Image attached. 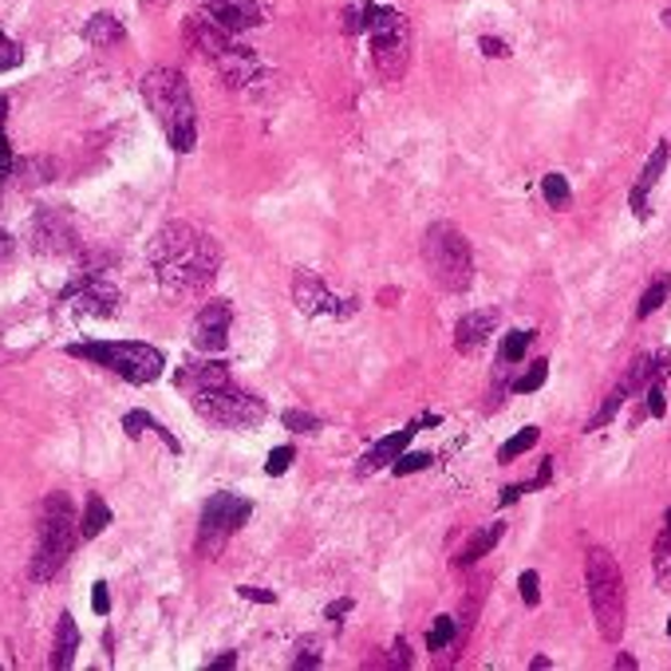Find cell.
Masks as SVG:
<instances>
[{
  "mask_svg": "<svg viewBox=\"0 0 671 671\" xmlns=\"http://www.w3.org/2000/svg\"><path fill=\"white\" fill-rule=\"evenodd\" d=\"M147 261L162 293L194 296L214 285L217 269H221V249L206 229L190 226V221H167L150 237Z\"/></svg>",
  "mask_w": 671,
  "mask_h": 671,
  "instance_id": "6da1fadb",
  "label": "cell"
},
{
  "mask_svg": "<svg viewBox=\"0 0 671 671\" xmlns=\"http://www.w3.org/2000/svg\"><path fill=\"white\" fill-rule=\"evenodd\" d=\"M143 99H147L150 115L158 118V127L167 135V143L178 155H190L197 147V107L190 95L186 76L178 68H155L138 83Z\"/></svg>",
  "mask_w": 671,
  "mask_h": 671,
  "instance_id": "7a4b0ae2",
  "label": "cell"
},
{
  "mask_svg": "<svg viewBox=\"0 0 671 671\" xmlns=\"http://www.w3.org/2000/svg\"><path fill=\"white\" fill-rule=\"evenodd\" d=\"M79 537H83V518L76 513L68 493H48L39 505L36 518V549H32V581L48 584L68 557L76 553Z\"/></svg>",
  "mask_w": 671,
  "mask_h": 671,
  "instance_id": "3957f363",
  "label": "cell"
},
{
  "mask_svg": "<svg viewBox=\"0 0 671 671\" xmlns=\"http://www.w3.org/2000/svg\"><path fill=\"white\" fill-rule=\"evenodd\" d=\"M186 39L209 59V64H214V71L226 79L229 88H246V83H253V79L261 76V59H257V52L246 48L234 32H226L209 16H190L186 20Z\"/></svg>",
  "mask_w": 671,
  "mask_h": 671,
  "instance_id": "277c9868",
  "label": "cell"
},
{
  "mask_svg": "<svg viewBox=\"0 0 671 671\" xmlns=\"http://www.w3.org/2000/svg\"><path fill=\"white\" fill-rule=\"evenodd\" d=\"M584 584H589V609L601 640L616 644L624 636V577L609 549H589V557H584Z\"/></svg>",
  "mask_w": 671,
  "mask_h": 671,
  "instance_id": "5b68a950",
  "label": "cell"
},
{
  "mask_svg": "<svg viewBox=\"0 0 671 671\" xmlns=\"http://www.w3.org/2000/svg\"><path fill=\"white\" fill-rule=\"evenodd\" d=\"M190 395V407H194L197 419L221 427V431H249V427L265 423V399L241 391L234 379H217V384H202Z\"/></svg>",
  "mask_w": 671,
  "mask_h": 671,
  "instance_id": "8992f818",
  "label": "cell"
},
{
  "mask_svg": "<svg viewBox=\"0 0 671 671\" xmlns=\"http://www.w3.org/2000/svg\"><path fill=\"white\" fill-rule=\"evenodd\" d=\"M68 355L76 360H91V364L107 367L115 372L118 379L143 387V384H155L162 367H167V355L158 352L150 344H135V340H83V344H68Z\"/></svg>",
  "mask_w": 671,
  "mask_h": 671,
  "instance_id": "52a82bcc",
  "label": "cell"
},
{
  "mask_svg": "<svg viewBox=\"0 0 671 671\" xmlns=\"http://www.w3.org/2000/svg\"><path fill=\"white\" fill-rule=\"evenodd\" d=\"M423 261L431 281L443 293H463L474 281V253L470 241L463 237V229L451 221H434L423 237Z\"/></svg>",
  "mask_w": 671,
  "mask_h": 671,
  "instance_id": "ba28073f",
  "label": "cell"
},
{
  "mask_svg": "<svg viewBox=\"0 0 671 671\" xmlns=\"http://www.w3.org/2000/svg\"><path fill=\"white\" fill-rule=\"evenodd\" d=\"M367 36H372V59L375 71L387 83H399L411 68V20L403 12L384 9V4H367Z\"/></svg>",
  "mask_w": 671,
  "mask_h": 671,
  "instance_id": "9c48e42d",
  "label": "cell"
},
{
  "mask_svg": "<svg viewBox=\"0 0 671 671\" xmlns=\"http://www.w3.org/2000/svg\"><path fill=\"white\" fill-rule=\"evenodd\" d=\"M249 513H253V502L241 498V493H214L206 505H202V525H197V553L202 557H217V553L226 549V542L234 537L241 525L249 522Z\"/></svg>",
  "mask_w": 671,
  "mask_h": 671,
  "instance_id": "30bf717a",
  "label": "cell"
},
{
  "mask_svg": "<svg viewBox=\"0 0 671 671\" xmlns=\"http://www.w3.org/2000/svg\"><path fill=\"white\" fill-rule=\"evenodd\" d=\"M293 300L296 308L305 316H336V320H348V316H355V296H340L328 288L325 276L308 273V269H300V273L293 276Z\"/></svg>",
  "mask_w": 671,
  "mask_h": 671,
  "instance_id": "8fae6325",
  "label": "cell"
},
{
  "mask_svg": "<svg viewBox=\"0 0 671 671\" xmlns=\"http://www.w3.org/2000/svg\"><path fill=\"white\" fill-rule=\"evenodd\" d=\"M229 328H234V308H229V300H209V305H202V312L194 316V325H190V344H194L202 355L226 352Z\"/></svg>",
  "mask_w": 671,
  "mask_h": 671,
  "instance_id": "7c38bea8",
  "label": "cell"
},
{
  "mask_svg": "<svg viewBox=\"0 0 671 671\" xmlns=\"http://www.w3.org/2000/svg\"><path fill=\"white\" fill-rule=\"evenodd\" d=\"M64 300H71L79 316H115L118 312V288L107 285V281L95 273L76 281V285L64 293Z\"/></svg>",
  "mask_w": 671,
  "mask_h": 671,
  "instance_id": "4fadbf2b",
  "label": "cell"
},
{
  "mask_svg": "<svg viewBox=\"0 0 671 671\" xmlns=\"http://www.w3.org/2000/svg\"><path fill=\"white\" fill-rule=\"evenodd\" d=\"M423 427H439V414H423V419H414V423H407L403 431H395V434H387V439H379V443L372 446V451L360 458V466H355V474H372V470H379L384 463H395L399 454L411 446V439Z\"/></svg>",
  "mask_w": 671,
  "mask_h": 671,
  "instance_id": "5bb4252c",
  "label": "cell"
},
{
  "mask_svg": "<svg viewBox=\"0 0 671 671\" xmlns=\"http://www.w3.org/2000/svg\"><path fill=\"white\" fill-rule=\"evenodd\" d=\"M202 9H206V16L214 20V24H221V29L234 32V36L265 24V12H261L257 0H202Z\"/></svg>",
  "mask_w": 671,
  "mask_h": 671,
  "instance_id": "9a60e30c",
  "label": "cell"
},
{
  "mask_svg": "<svg viewBox=\"0 0 671 671\" xmlns=\"http://www.w3.org/2000/svg\"><path fill=\"white\" fill-rule=\"evenodd\" d=\"M668 158H671V143H668V138H663V143H656L651 158H648V162H644L640 178H636V186H632L628 206H632V214L640 217V221H648V217H651V190L660 186L663 170H668Z\"/></svg>",
  "mask_w": 671,
  "mask_h": 671,
  "instance_id": "2e32d148",
  "label": "cell"
},
{
  "mask_svg": "<svg viewBox=\"0 0 671 671\" xmlns=\"http://www.w3.org/2000/svg\"><path fill=\"white\" fill-rule=\"evenodd\" d=\"M498 328V308H474L454 325V352L458 355H478L486 348V340Z\"/></svg>",
  "mask_w": 671,
  "mask_h": 671,
  "instance_id": "e0dca14e",
  "label": "cell"
},
{
  "mask_svg": "<svg viewBox=\"0 0 671 671\" xmlns=\"http://www.w3.org/2000/svg\"><path fill=\"white\" fill-rule=\"evenodd\" d=\"M502 533H505V525L502 522H490V525H482V530L474 533L470 542H466V549L458 553V557H454V565H458V569H470V565H478L486 557V553L493 549V545L502 542Z\"/></svg>",
  "mask_w": 671,
  "mask_h": 671,
  "instance_id": "ac0fdd59",
  "label": "cell"
},
{
  "mask_svg": "<svg viewBox=\"0 0 671 671\" xmlns=\"http://www.w3.org/2000/svg\"><path fill=\"white\" fill-rule=\"evenodd\" d=\"M56 656H52V668H71L76 663V651H79V628H76V621H71V612H64L59 616V628H56Z\"/></svg>",
  "mask_w": 671,
  "mask_h": 671,
  "instance_id": "d6986e66",
  "label": "cell"
},
{
  "mask_svg": "<svg viewBox=\"0 0 671 671\" xmlns=\"http://www.w3.org/2000/svg\"><path fill=\"white\" fill-rule=\"evenodd\" d=\"M123 36H127V32H123V20L111 16V12H99V16H91L88 29H83V39H88L91 48H111V44H118Z\"/></svg>",
  "mask_w": 671,
  "mask_h": 671,
  "instance_id": "ffe728a7",
  "label": "cell"
},
{
  "mask_svg": "<svg viewBox=\"0 0 671 671\" xmlns=\"http://www.w3.org/2000/svg\"><path fill=\"white\" fill-rule=\"evenodd\" d=\"M668 296H671V273L660 269V273L651 276V285L640 293V300H636V320H648L651 312H660L668 305Z\"/></svg>",
  "mask_w": 671,
  "mask_h": 671,
  "instance_id": "44dd1931",
  "label": "cell"
},
{
  "mask_svg": "<svg viewBox=\"0 0 671 671\" xmlns=\"http://www.w3.org/2000/svg\"><path fill=\"white\" fill-rule=\"evenodd\" d=\"M628 395H632L628 379H621V384L612 387V391H609V395H604V399H601V407H596V411H592V419H589V423H584V431L592 434V431H601V427H609L612 419H616V411H621V407H624V399H628Z\"/></svg>",
  "mask_w": 671,
  "mask_h": 671,
  "instance_id": "7402d4cb",
  "label": "cell"
},
{
  "mask_svg": "<svg viewBox=\"0 0 671 671\" xmlns=\"http://www.w3.org/2000/svg\"><path fill=\"white\" fill-rule=\"evenodd\" d=\"M651 569H656V584L663 592H671V525H663L656 533V545H651Z\"/></svg>",
  "mask_w": 671,
  "mask_h": 671,
  "instance_id": "603a6c76",
  "label": "cell"
},
{
  "mask_svg": "<svg viewBox=\"0 0 671 671\" xmlns=\"http://www.w3.org/2000/svg\"><path fill=\"white\" fill-rule=\"evenodd\" d=\"M111 525V510L107 502L99 498V493H91L88 498V510H83V542H91V537H99V533Z\"/></svg>",
  "mask_w": 671,
  "mask_h": 671,
  "instance_id": "cb8c5ba5",
  "label": "cell"
},
{
  "mask_svg": "<svg viewBox=\"0 0 671 671\" xmlns=\"http://www.w3.org/2000/svg\"><path fill=\"white\" fill-rule=\"evenodd\" d=\"M325 663V640L320 636H300L296 640V656H293V668L296 671H312Z\"/></svg>",
  "mask_w": 671,
  "mask_h": 671,
  "instance_id": "d4e9b609",
  "label": "cell"
},
{
  "mask_svg": "<svg viewBox=\"0 0 671 671\" xmlns=\"http://www.w3.org/2000/svg\"><path fill=\"white\" fill-rule=\"evenodd\" d=\"M454 640H458V621L454 616H434V624H431V632H427V648L431 651H446V648H454Z\"/></svg>",
  "mask_w": 671,
  "mask_h": 671,
  "instance_id": "484cf974",
  "label": "cell"
},
{
  "mask_svg": "<svg viewBox=\"0 0 671 671\" xmlns=\"http://www.w3.org/2000/svg\"><path fill=\"white\" fill-rule=\"evenodd\" d=\"M537 439H542V431H537V427H522V431L513 434L510 443L498 451V463H513V458H522L525 451H533V446H537Z\"/></svg>",
  "mask_w": 671,
  "mask_h": 671,
  "instance_id": "4316f807",
  "label": "cell"
},
{
  "mask_svg": "<svg viewBox=\"0 0 671 671\" xmlns=\"http://www.w3.org/2000/svg\"><path fill=\"white\" fill-rule=\"evenodd\" d=\"M542 194H545V202H549V209H565V206H569V197H572L569 178H565V174H545L542 178Z\"/></svg>",
  "mask_w": 671,
  "mask_h": 671,
  "instance_id": "83f0119b",
  "label": "cell"
},
{
  "mask_svg": "<svg viewBox=\"0 0 671 671\" xmlns=\"http://www.w3.org/2000/svg\"><path fill=\"white\" fill-rule=\"evenodd\" d=\"M434 463V454H427V451H419V454H411V451H403L399 458L391 463V474L395 478H407V474H419V470H427V466Z\"/></svg>",
  "mask_w": 671,
  "mask_h": 671,
  "instance_id": "f1b7e54d",
  "label": "cell"
},
{
  "mask_svg": "<svg viewBox=\"0 0 671 671\" xmlns=\"http://www.w3.org/2000/svg\"><path fill=\"white\" fill-rule=\"evenodd\" d=\"M530 340H533V332H510V336H505L502 355H498V360H502L505 367H513V364H518V360H522V355H525Z\"/></svg>",
  "mask_w": 671,
  "mask_h": 671,
  "instance_id": "f546056e",
  "label": "cell"
},
{
  "mask_svg": "<svg viewBox=\"0 0 671 671\" xmlns=\"http://www.w3.org/2000/svg\"><path fill=\"white\" fill-rule=\"evenodd\" d=\"M545 379H549V364H545V360H537V364H530V372H525L522 379H513V391L530 395V391H537Z\"/></svg>",
  "mask_w": 671,
  "mask_h": 671,
  "instance_id": "4dcf8cb0",
  "label": "cell"
},
{
  "mask_svg": "<svg viewBox=\"0 0 671 671\" xmlns=\"http://www.w3.org/2000/svg\"><path fill=\"white\" fill-rule=\"evenodd\" d=\"M4 123H9V99L0 95V182L12 174V147L9 138H4Z\"/></svg>",
  "mask_w": 671,
  "mask_h": 671,
  "instance_id": "1f68e13d",
  "label": "cell"
},
{
  "mask_svg": "<svg viewBox=\"0 0 671 671\" xmlns=\"http://www.w3.org/2000/svg\"><path fill=\"white\" fill-rule=\"evenodd\" d=\"M542 577H537V569H525L522 577H518V589H522V601H525V609H537L542 604Z\"/></svg>",
  "mask_w": 671,
  "mask_h": 671,
  "instance_id": "d6a6232c",
  "label": "cell"
},
{
  "mask_svg": "<svg viewBox=\"0 0 671 671\" xmlns=\"http://www.w3.org/2000/svg\"><path fill=\"white\" fill-rule=\"evenodd\" d=\"M281 419H285V427H288V431H296V434H316V431H320V419H316V414H308V411H285Z\"/></svg>",
  "mask_w": 671,
  "mask_h": 671,
  "instance_id": "836d02e7",
  "label": "cell"
},
{
  "mask_svg": "<svg viewBox=\"0 0 671 671\" xmlns=\"http://www.w3.org/2000/svg\"><path fill=\"white\" fill-rule=\"evenodd\" d=\"M293 463H296V451H293V446H273V451H269L265 470L273 474V478H281V474H285Z\"/></svg>",
  "mask_w": 671,
  "mask_h": 671,
  "instance_id": "e575fe53",
  "label": "cell"
},
{
  "mask_svg": "<svg viewBox=\"0 0 671 671\" xmlns=\"http://www.w3.org/2000/svg\"><path fill=\"white\" fill-rule=\"evenodd\" d=\"M20 59H24V52H20L16 39H9L4 32H0V76L12 68H20Z\"/></svg>",
  "mask_w": 671,
  "mask_h": 671,
  "instance_id": "d590c367",
  "label": "cell"
},
{
  "mask_svg": "<svg viewBox=\"0 0 671 671\" xmlns=\"http://www.w3.org/2000/svg\"><path fill=\"white\" fill-rule=\"evenodd\" d=\"M648 414H651V419H663V414H668V399H663V379H651V384H648Z\"/></svg>",
  "mask_w": 671,
  "mask_h": 671,
  "instance_id": "8d00e7d4",
  "label": "cell"
},
{
  "mask_svg": "<svg viewBox=\"0 0 671 671\" xmlns=\"http://www.w3.org/2000/svg\"><path fill=\"white\" fill-rule=\"evenodd\" d=\"M478 52H482V56H490V59H505V56H510V44H505V39H498V36H478Z\"/></svg>",
  "mask_w": 671,
  "mask_h": 671,
  "instance_id": "74e56055",
  "label": "cell"
},
{
  "mask_svg": "<svg viewBox=\"0 0 671 671\" xmlns=\"http://www.w3.org/2000/svg\"><path fill=\"white\" fill-rule=\"evenodd\" d=\"M391 668H411V648H407V640L403 636H395V644H391Z\"/></svg>",
  "mask_w": 671,
  "mask_h": 671,
  "instance_id": "f35d334b",
  "label": "cell"
},
{
  "mask_svg": "<svg viewBox=\"0 0 671 671\" xmlns=\"http://www.w3.org/2000/svg\"><path fill=\"white\" fill-rule=\"evenodd\" d=\"M91 609H95V616H107L111 612V592L103 581H95V592H91Z\"/></svg>",
  "mask_w": 671,
  "mask_h": 671,
  "instance_id": "ab89813d",
  "label": "cell"
},
{
  "mask_svg": "<svg viewBox=\"0 0 671 671\" xmlns=\"http://www.w3.org/2000/svg\"><path fill=\"white\" fill-rule=\"evenodd\" d=\"M237 592H241L246 601H257V604H276V592H269V589H257V584H237Z\"/></svg>",
  "mask_w": 671,
  "mask_h": 671,
  "instance_id": "60d3db41",
  "label": "cell"
},
{
  "mask_svg": "<svg viewBox=\"0 0 671 671\" xmlns=\"http://www.w3.org/2000/svg\"><path fill=\"white\" fill-rule=\"evenodd\" d=\"M530 490H533V482H530V486H525V482H518V486H505V490L498 493V505H513V502H522V498H525V493H530Z\"/></svg>",
  "mask_w": 671,
  "mask_h": 671,
  "instance_id": "b9f144b4",
  "label": "cell"
},
{
  "mask_svg": "<svg viewBox=\"0 0 671 671\" xmlns=\"http://www.w3.org/2000/svg\"><path fill=\"white\" fill-rule=\"evenodd\" d=\"M352 596H340V601H332V604H328V612H325V616H328V621H336V624H340V616H348V612H352Z\"/></svg>",
  "mask_w": 671,
  "mask_h": 671,
  "instance_id": "7bdbcfd3",
  "label": "cell"
},
{
  "mask_svg": "<svg viewBox=\"0 0 671 671\" xmlns=\"http://www.w3.org/2000/svg\"><path fill=\"white\" fill-rule=\"evenodd\" d=\"M549 478H553V458H542V466H537V478H533V486L542 490V486H549Z\"/></svg>",
  "mask_w": 671,
  "mask_h": 671,
  "instance_id": "ee69618b",
  "label": "cell"
},
{
  "mask_svg": "<svg viewBox=\"0 0 671 671\" xmlns=\"http://www.w3.org/2000/svg\"><path fill=\"white\" fill-rule=\"evenodd\" d=\"M234 663H237V656H234V651H226V656H217V660H209V668L221 671V668H234Z\"/></svg>",
  "mask_w": 671,
  "mask_h": 671,
  "instance_id": "f6af8a7d",
  "label": "cell"
},
{
  "mask_svg": "<svg viewBox=\"0 0 671 671\" xmlns=\"http://www.w3.org/2000/svg\"><path fill=\"white\" fill-rule=\"evenodd\" d=\"M9 257H12V237L0 229V261H9Z\"/></svg>",
  "mask_w": 671,
  "mask_h": 671,
  "instance_id": "bcb514c9",
  "label": "cell"
},
{
  "mask_svg": "<svg viewBox=\"0 0 671 671\" xmlns=\"http://www.w3.org/2000/svg\"><path fill=\"white\" fill-rule=\"evenodd\" d=\"M530 668H533V671H545V668H553V660H549V656H533Z\"/></svg>",
  "mask_w": 671,
  "mask_h": 671,
  "instance_id": "7dc6e473",
  "label": "cell"
},
{
  "mask_svg": "<svg viewBox=\"0 0 671 671\" xmlns=\"http://www.w3.org/2000/svg\"><path fill=\"white\" fill-rule=\"evenodd\" d=\"M616 668H621V671H632V668H636V660H632V656H616Z\"/></svg>",
  "mask_w": 671,
  "mask_h": 671,
  "instance_id": "c3c4849f",
  "label": "cell"
},
{
  "mask_svg": "<svg viewBox=\"0 0 671 671\" xmlns=\"http://www.w3.org/2000/svg\"><path fill=\"white\" fill-rule=\"evenodd\" d=\"M660 20H663V29H671V9H663V16H660Z\"/></svg>",
  "mask_w": 671,
  "mask_h": 671,
  "instance_id": "681fc988",
  "label": "cell"
},
{
  "mask_svg": "<svg viewBox=\"0 0 671 671\" xmlns=\"http://www.w3.org/2000/svg\"><path fill=\"white\" fill-rule=\"evenodd\" d=\"M663 525H671V510H668V513H663Z\"/></svg>",
  "mask_w": 671,
  "mask_h": 671,
  "instance_id": "f907efd6",
  "label": "cell"
},
{
  "mask_svg": "<svg viewBox=\"0 0 671 671\" xmlns=\"http://www.w3.org/2000/svg\"><path fill=\"white\" fill-rule=\"evenodd\" d=\"M668 636H671V621H668Z\"/></svg>",
  "mask_w": 671,
  "mask_h": 671,
  "instance_id": "816d5d0a",
  "label": "cell"
}]
</instances>
